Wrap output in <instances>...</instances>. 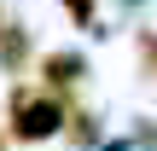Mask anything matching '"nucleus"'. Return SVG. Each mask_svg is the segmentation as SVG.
I'll list each match as a JSON object with an SVG mask.
<instances>
[{
    "label": "nucleus",
    "instance_id": "obj_1",
    "mask_svg": "<svg viewBox=\"0 0 157 151\" xmlns=\"http://www.w3.org/2000/svg\"><path fill=\"white\" fill-rule=\"evenodd\" d=\"M64 6H70V12H82V17L93 12V0H64Z\"/></svg>",
    "mask_w": 157,
    "mask_h": 151
}]
</instances>
